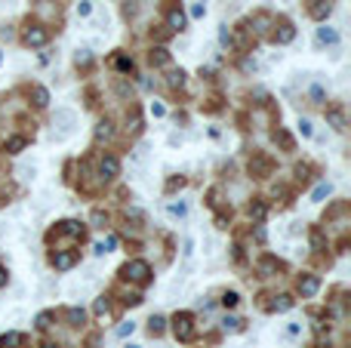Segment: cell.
<instances>
[{
    "label": "cell",
    "mask_w": 351,
    "mask_h": 348,
    "mask_svg": "<svg viewBox=\"0 0 351 348\" xmlns=\"http://www.w3.org/2000/svg\"><path fill=\"white\" fill-rule=\"evenodd\" d=\"M173 333L182 342H188L194 336V318H191V311H179V315L173 318Z\"/></svg>",
    "instance_id": "cell-1"
},
{
    "label": "cell",
    "mask_w": 351,
    "mask_h": 348,
    "mask_svg": "<svg viewBox=\"0 0 351 348\" xmlns=\"http://www.w3.org/2000/svg\"><path fill=\"white\" fill-rule=\"evenodd\" d=\"M123 278L136 281V284H148V281H151V265H148V262H142V259H136V262H126V265H123Z\"/></svg>",
    "instance_id": "cell-2"
},
{
    "label": "cell",
    "mask_w": 351,
    "mask_h": 348,
    "mask_svg": "<svg viewBox=\"0 0 351 348\" xmlns=\"http://www.w3.org/2000/svg\"><path fill=\"white\" fill-rule=\"evenodd\" d=\"M52 268L55 271H68V268H74L77 265V253H71V250H59V253H52Z\"/></svg>",
    "instance_id": "cell-3"
},
{
    "label": "cell",
    "mask_w": 351,
    "mask_h": 348,
    "mask_svg": "<svg viewBox=\"0 0 351 348\" xmlns=\"http://www.w3.org/2000/svg\"><path fill=\"white\" fill-rule=\"evenodd\" d=\"M120 173V160L114 157V154H105L102 160H99V176L102 179H114Z\"/></svg>",
    "instance_id": "cell-4"
},
{
    "label": "cell",
    "mask_w": 351,
    "mask_h": 348,
    "mask_svg": "<svg viewBox=\"0 0 351 348\" xmlns=\"http://www.w3.org/2000/svg\"><path fill=\"white\" fill-rule=\"evenodd\" d=\"M46 40H49V31L40 28V25H34V28L25 31V43H28V46H43Z\"/></svg>",
    "instance_id": "cell-5"
},
{
    "label": "cell",
    "mask_w": 351,
    "mask_h": 348,
    "mask_svg": "<svg viewBox=\"0 0 351 348\" xmlns=\"http://www.w3.org/2000/svg\"><path fill=\"white\" fill-rule=\"evenodd\" d=\"M318 290H321V278H314V274H302L299 278V293L302 296H314Z\"/></svg>",
    "instance_id": "cell-6"
},
{
    "label": "cell",
    "mask_w": 351,
    "mask_h": 348,
    "mask_svg": "<svg viewBox=\"0 0 351 348\" xmlns=\"http://www.w3.org/2000/svg\"><path fill=\"white\" fill-rule=\"evenodd\" d=\"M330 12H333V3H327V0H314V6H311V19L324 22Z\"/></svg>",
    "instance_id": "cell-7"
},
{
    "label": "cell",
    "mask_w": 351,
    "mask_h": 348,
    "mask_svg": "<svg viewBox=\"0 0 351 348\" xmlns=\"http://www.w3.org/2000/svg\"><path fill=\"white\" fill-rule=\"evenodd\" d=\"M166 22H170V31H185V25H188V19H185L182 9H173L170 15H166Z\"/></svg>",
    "instance_id": "cell-8"
},
{
    "label": "cell",
    "mask_w": 351,
    "mask_h": 348,
    "mask_svg": "<svg viewBox=\"0 0 351 348\" xmlns=\"http://www.w3.org/2000/svg\"><path fill=\"white\" fill-rule=\"evenodd\" d=\"M111 136H114V123H111V120H99V126H96V139H99V142H108Z\"/></svg>",
    "instance_id": "cell-9"
},
{
    "label": "cell",
    "mask_w": 351,
    "mask_h": 348,
    "mask_svg": "<svg viewBox=\"0 0 351 348\" xmlns=\"http://www.w3.org/2000/svg\"><path fill=\"white\" fill-rule=\"evenodd\" d=\"M55 231H59V234H74V237H77V234H83V225H80V222H71V219H68V222H59V228H55Z\"/></svg>",
    "instance_id": "cell-10"
},
{
    "label": "cell",
    "mask_w": 351,
    "mask_h": 348,
    "mask_svg": "<svg viewBox=\"0 0 351 348\" xmlns=\"http://www.w3.org/2000/svg\"><path fill=\"white\" fill-rule=\"evenodd\" d=\"M318 40L321 43H339V31L336 28H318Z\"/></svg>",
    "instance_id": "cell-11"
},
{
    "label": "cell",
    "mask_w": 351,
    "mask_h": 348,
    "mask_svg": "<svg viewBox=\"0 0 351 348\" xmlns=\"http://www.w3.org/2000/svg\"><path fill=\"white\" fill-rule=\"evenodd\" d=\"M327 120L333 123V130H345V114L339 111V108H333V111H327Z\"/></svg>",
    "instance_id": "cell-12"
},
{
    "label": "cell",
    "mask_w": 351,
    "mask_h": 348,
    "mask_svg": "<svg viewBox=\"0 0 351 348\" xmlns=\"http://www.w3.org/2000/svg\"><path fill=\"white\" fill-rule=\"evenodd\" d=\"M22 342H25V336H22V333H6L3 339H0V348H18Z\"/></svg>",
    "instance_id": "cell-13"
},
{
    "label": "cell",
    "mask_w": 351,
    "mask_h": 348,
    "mask_svg": "<svg viewBox=\"0 0 351 348\" xmlns=\"http://www.w3.org/2000/svg\"><path fill=\"white\" fill-rule=\"evenodd\" d=\"M148 59H151V65H166V62H170V52H166L163 46H157V49H151V56H148Z\"/></svg>",
    "instance_id": "cell-14"
},
{
    "label": "cell",
    "mask_w": 351,
    "mask_h": 348,
    "mask_svg": "<svg viewBox=\"0 0 351 348\" xmlns=\"http://www.w3.org/2000/svg\"><path fill=\"white\" fill-rule=\"evenodd\" d=\"M330 191H333V185H330V182H321V185H318V188H314L311 200H314V204H321V200H324V197H327Z\"/></svg>",
    "instance_id": "cell-15"
},
{
    "label": "cell",
    "mask_w": 351,
    "mask_h": 348,
    "mask_svg": "<svg viewBox=\"0 0 351 348\" xmlns=\"http://www.w3.org/2000/svg\"><path fill=\"white\" fill-rule=\"evenodd\" d=\"M293 37H296V31H293L290 25H284L281 31H277V34H274V40H277V43H290Z\"/></svg>",
    "instance_id": "cell-16"
},
{
    "label": "cell",
    "mask_w": 351,
    "mask_h": 348,
    "mask_svg": "<svg viewBox=\"0 0 351 348\" xmlns=\"http://www.w3.org/2000/svg\"><path fill=\"white\" fill-rule=\"evenodd\" d=\"M83 321H86L83 308H71V311H68V324H71V327H80Z\"/></svg>",
    "instance_id": "cell-17"
},
{
    "label": "cell",
    "mask_w": 351,
    "mask_h": 348,
    "mask_svg": "<svg viewBox=\"0 0 351 348\" xmlns=\"http://www.w3.org/2000/svg\"><path fill=\"white\" fill-rule=\"evenodd\" d=\"M265 213H268V207H265V204H250V219H256V222H262Z\"/></svg>",
    "instance_id": "cell-18"
},
{
    "label": "cell",
    "mask_w": 351,
    "mask_h": 348,
    "mask_svg": "<svg viewBox=\"0 0 351 348\" xmlns=\"http://www.w3.org/2000/svg\"><path fill=\"white\" fill-rule=\"evenodd\" d=\"M163 327H166V318H160V315H154L151 321H148V330L157 336V333H163Z\"/></svg>",
    "instance_id": "cell-19"
},
{
    "label": "cell",
    "mask_w": 351,
    "mask_h": 348,
    "mask_svg": "<svg viewBox=\"0 0 351 348\" xmlns=\"http://www.w3.org/2000/svg\"><path fill=\"white\" fill-rule=\"evenodd\" d=\"M22 148H25V139H22V136H12V139L6 142V151H9V154H18Z\"/></svg>",
    "instance_id": "cell-20"
},
{
    "label": "cell",
    "mask_w": 351,
    "mask_h": 348,
    "mask_svg": "<svg viewBox=\"0 0 351 348\" xmlns=\"http://www.w3.org/2000/svg\"><path fill=\"white\" fill-rule=\"evenodd\" d=\"M34 105H49V93H46V89L43 86H34Z\"/></svg>",
    "instance_id": "cell-21"
},
{
    "label": "cell",
    "mask_w": 351,
    "mask_h": 348,
    "mask_svg": "<svg viewBox=\"0 0 351 348\" xmlns=\"http://www.w3.org/2000/svg\"><path fill=\"white\" fill-rule=\"evenodd\" d=\"M293 308V296H277L274 299V311H290Z\"/></svg>",
    "instance_id": "cell-22"
},
{
    "label": "cell",
    "mask_w": 351,
    "mask_h": 348,
    "mask_svg": "<svg viewBox=\"0 0 351 348\" xmlns=\"http://www.w3.org/2000/svg\"><path fill=\"white\" fill-rule=\"evenodd\" d=\"M166 210H170V216H179V219H182L185 213H188V207H185V204H182V200H179V204H170V207H166Z\"/></svg>",
    "instance_id": "cell-23"
},
{
    "label": "cell",
    "mask_w": 351,
    "mask_h": 348,
    "mask_svg": "<svg viewBox=\"0 0 351 348\" xmlns=\"http://www.w3.org/2000/svg\"><path fill=\"white\" fill-rule=\"evenodd\" d=\"M92 225H96V228H105V225H108V216H105L102 210H96V213H92Z\"/></svg>",
    "instance_id": "cell-24"
},
{
    "label": "cell",
    "mask_w": 351,
    "mask_h": 348,
    "mask_svg": "<svg viewBox=\"0 0 351 348\" xmlns=\"http://www.w3.org/2000/svg\"><path fill=\"white\" fill-rule=\"evenodd\" d=\"M52 321V311H43V315H37V330H46Z\"/></svg>",
    "instance_id": "cell-25"
},
{
    "label": "cell",
    "mask_w": 351,
    "mask_h": 348,
    "mask_svg": "<svg viewBox=\"0 0 351 348\" xmlns=\"http://www.w3.org/2000/svg\"><path fill=\"white\" fill-rule=\"evenodd\" d=\"M240 302V296H237V293H225V296H222V305H225V308H234Z\"/></svg>",
    "instance_id": "cell-26"
},
{
    "label": "cell",
    "mask_w": 351,
    "mask_h": 348,
    "mask_svg": "<svg viewBox=\"0 0 351 348\" xmlns=\"http://www.w3.org/2000/svg\"><path fill=\"white\" fill-rule=\"evenodd\" d=\"M133 330H136V324H133V321H126V324H120V327H117V336L123 339V336H129V333H133Z\"/></svg>",
    "instance_id": "cell-27"
},
{
    "label": "cell",
    "mask_w": 351,
    "mask_h": 348,
    "mask_svg": "<svg viewBox=\"0 0 351 348\" xmlns=\"http://www.w3.org/2000/svg\"><path fill=\"white\" fill-rule=\"evenodd\" d=\"M185 83V71H173L170 74V86H182Z\"/></svg>",
    "instance_id": "cell-28"
},
{
    "label": "cell",
    "mask_w": 351,
    "mask_h": 348,
    "mask_svg": "<svg viewBox=\"0 0 351 348\" xmlns=\"http://www.w3.org/2000/svg\"><path fill=\"white\" fill-rule=\"evenodd\" d=\"M219 40H222V46H228V43H231V34H228V25H222V31H219Z\"/></svg>",
    "instance_id": "cell-29"
},
{
    "label": "cell",
    "mask_w": 351,
    "mask_h": 348,
    "mask_svg": "<svg viewBox=\"0 0 351 348\" xmlns=\"http://www.w3.org/2000/svg\"><path fill=\"white\" fill-rule=\"evenodd\" d=\"M117 68H120V71H133V59L120 56V59H117Z\"/></svg>",
    "instance_id": "cell-30"
},
{
    "label": "cell",
    "mask_w": 351,
    "mask_h": 348,
    "mask_svg": "<svg viewBox=\"0 0 351 348\" xmlns=\"http://www.w3.org/2000/svg\"><path fill=\"white\" fill-rule=\"evenodd\" d=\"M96 315H108V299H96Z\"/></svg>",
    "instance_id": "cell-31"
},
{
    "label": "cell",
    "mask_w": 351,
    "mask_h": 348,
    "mask_svg": "<svg viewBox=\"0 0 351 348\" xmlns=\"http://www.w3.org/2000/svg\"><path fill=\"white\" fill-rule=\"evenodd\" d=\"M89 12H92L89 0H80V3H77V15H89Z\"/></svg>",
    "instance_id": "cell-32"
},
{
    "label": "cell",
    "mask_w": 351,
    "mask_h": 348,
    "mask_svg": "<svg viewBox=\"0 0 351 348\" xmlns=\"http://www.w3.org/2000/svg\"><path fill=\"white\" fill-rule=\"evenodd\" d=\"M203 12H207V6H203V3H194V6H191V15H194V19H203Z\"/></svg>",
    "instance_id": "cell-33"
},
{
    "label": "cell",
    "mask_w": 351,
    "mask_h": 348,
    "mask_svg": "<svg viewBox=\"0 0 351 348\" xmlns=\"http://www.w3.org/2000/svg\"><path fill=\"white\" fill-rule=\"evenodd\" d=\"M151 114H154V117H163V114H166V108H163L160 102H151Z\"/></svg>",
    "instance_id": "cell-34"
},
{
    "label": "cell",
    "mask_w": 351,
    "mask_h": 348,
    "mask_svg": "<svg viewBox=\"0 0 351 348\" xmlns=\"http://www.w3.org/2000/svg\"><path fill=\"white\" fill-rule=\"evenodd\" d=\"M259 268H262V271H274V268H281V262H274V259H265V262L259 265Z\"/></svg>",
    "instance_id": "cell-35"
},
{
    "label": "cell",
    "mask_w": 351,
    "mask_h": 348,
    "mask_svg": "<svg viewBox=\"0 0 351 348\" xmlns=\"http://www.w3.org/2000/svg\"><path fill=\"white\" fill-rule=\"evenodd\" d=\"M222 324H225V330H240V321L237 318H225Z\"/></svg>",
    "instance_id": "cell-36"
},
{
    "label": "cell",
    "mask_w": 351,
    "mask_h": 348,
    "mask_svg": "<svg viewBox=\"0 0 351 348\" xmlns=\"http://www.w3.org/2000/svg\"><path fill=\"white\" fill-rule=\"evenodd\" d=\"M89 62V52L86 49H77V65H86Z\"/></svg>",
    "instance_id": "cell-37"
},
{
    "label": "cell",
    "mask_w": 351,
    "mask_h": 348,
    "mask_svg": "<svg viewBox=\"0 0 351 348\" xmlns=\"http://www.w3.org/2000/svg\"><path fill=\"white\" fill-rule=\"evenodd\" d=\"M311 96H314V102L321 105V102H324V89H321V86H314V89H311Z\"/></svg>",
    "instance_id": "cell-38"
},
{
    "label": "cell",
    "mask_w": 351,
    "mask_h": 348,
    "mask_svg": "<svg viewBox=\"0 0 351 348\" xmlns=\"http://www.w3.org/2000/svg\"><path fill=\"white\" fill-rule=\"evenodd\" d=\"M299 130H302V136H311V123H308V120H302V123H299Z\"/></svg>",
    "instance_id": "cell-39"
},
{
    "label": "cell",
    "mask_w": 351,
    "mask_h": 348,
    "mask_svg": "<svg viewBox=\"0 0 351 348\" xmlns=\"http://www.w3.org/2000/svg\"><path fill=\"white\" fill-rule=\"evenodd\" d=\"M3 284H6V271H3V268H0V287H3Z\"/></svg>",
    "instance_id": "cell-40"
},
{
    "label": "cell",
    "mask_w": 351,
    "mask_h": 348,
    "mask_svg": "<svg viewBox=\"0 0 351 348\" xmlns=\"http://www.w3.org/2000/svg\"><path fill=\"white\" fill-rule=\"evenodd\" d=\"M40 348H55V345H52V342H46V345H40Z\"/></svg>",
    "instance_id": "cell-41"
},
{
    "label": "cell",
    "mask_w": 351,
    "mask_h": 348,
    "mask_svg": "<svg viewBox=\"0 0 351 348\" xmlns=\"http://www.w3.org/2000/svg\"><path fill=\"white\" fill-rule=\"evenodd\" d=\"M126 348H139V345H126Z\"/></svg>",
    "instance_id": "cell-42"
}]
</instances>
